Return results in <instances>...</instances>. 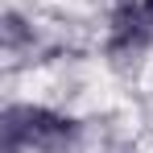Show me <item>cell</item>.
<instances>
[{
  "mask_svg": "<svg viewBox=\"0 0 153 153\" xmlns=\"http://www.w3.org/2000/svg\"><path fill=\"white\" fill-rule=\"evenodd\" d=\"M4 153H83L87 124L46 100H13L0 116Z\"/></svg>",
  "mask_w": 153,
  "mask_h": 153,
  "instance_id": "cell-1",
  "label": "cell"
},
{
  "mask_svg": "<svg viewBox=\"0 0 153 153\" xmlns=\"http://www.w3.org/2000/svg\"><path fill=\"white\" fill-rule=\"evenodd\" d=\"M153 54V8L145 0H116L103 21V58L128 71Z\"/></svg>",
  "mask_w": 153,
  "mask_h": 153,
  "instance_id": "cell-2",
  "label": "cell"
},
{
  "mask_svg": "<svg viewBox=\"0 0 153 153\" xmlns=\"http://www.w3.org/2000/svg\"><path fill=\"white\" fill-rule=\"evenodd\" d=\"M0 37H4V54H8V58H21L25 50H33V46H37L33 17L17 13V8H8V13H4V25H0Z\"/></svg>",
  "mask_w": 153,
  "mask_h": 153,
  "instance_id": "cell-3",
  "label": "cell"
},
{
  "mask_svg": "<svg viewBox=\"0 0 153 153\" xmlns=\"http://www.w3.org/2000/svg\"><path fill=\"white\" fill-rule=\"evenodd\" d=\"M145 4H149V8H153V0H145Z\"/></svg>",
  "mask_w": 153,
  "mask_h": 153,
  "instance_id": "cell-4",
  "label": "cell"
}]
</instances>
